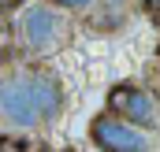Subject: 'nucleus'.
Segmentation results:
<instances>
[{
  "mask_svg": "<svg viewBox=\"0 0 160 152\" xmlns=\"http://www.w3.org/2000/svg\"><path fill=\"white\" fill-rule=\"evenodd\" d=\"M89 141L101 152H145L149 149V137L116 115H97L89 122Z\"/></svg>",
  "mask_w": 160,
  "mask_h": 152,
  "instance_id": "obj_1",
  "label": "nucleus"
},
{
  "mask_svg": "<svg viewBox=\"0 0 160 152\" xmlns=\"http://www.w3.org/2000/svg\"><path fill=\"white\" fill-rule=\"evenodd\" d=\"M108 108H112L116 119L130 122V126H153V122H157V104H153V97H149L145 89L130 85V82L112 85V93H108Z\"/></svg>",
  "mask_w": 160,
  "mask_h": 152,
  "instance_id": "obj_2",
  "label": "nucleus"
},
{
  "mask_svg": "<svg viewBox=\"0 0 160 152\" xmlns=\"http://www.w3.org/2000/svg\"><path fill=\"white\" fill-rule=\"evenodd\" d=\"M0 115H4L11 126H34L41 119L26 78H8V82H0Z\"/></svg>",
  "mask_w": 160,
  "mask_h": 152,
  "instance_id": "obj_3",
  "label": "nucleus"
},
{
  "mask_svg": "<svg viewBox=\"0 0 160 152\" xmlns=\"http://www.w3.org/2000/svg\"><path fill=\"white\" fill-rule=\"evenodd\" d=\"M22 34H26V45L34 52H52L63 37V26H60L52 7H30L22 19Z\"/></svg>",
  "mask_w": 160,
  "mask_h": 152,
  "instance_id": "obj_4",
  "label": "nucleus"
},
{
  "mask_svg": "<svg viewBox=\"0 0 160 152\" xmlns=\"http://www.w3.org/2000/svg\"><path fill=\"white\" fill-rule=\"evenodd\" d=\"M30 93H34V104H38V115L41 119H52V115H60L63 108V93H60V85H56V78L52 74H30Z\"/></svg>",
  "mask_w": 160,
  "mask_h": 152,
  "instance_id": "obj_5",
  "label": "nucleus"
},
{
  "mask_svg": "<svg viewBox=\"0 0 160 152\" xmlns=\"http://www.w3.org/2000/svg\"><path fill=\"white\" fill-rule=\"evenodd\" d=\"M0 152H30V149H26L22 137H11L8 134V137H0Z\"/></svg>",
  "mask_w": 160,
  "mask_h": 152,
  "instance_id": "obj_6",
  "label": "nucleus"
},
{
  "mask_svg": "<svg viewBox=\"0 0 160 152\" xmlns=\"http://www.w3.org/2000/svg\"><path fill=\"white\" fill-rule=\"evenodd\" d=\"M52 4H60V7H89L93 0H52Z\"/></svg>",
  "mask_w": 160,
  "mask_h": 152,
  "instance_id": "obj_7",
  "label": "nucleus"
},
{
  "mask_svg": "<svg viewBox=\"0 0 160 152\" xmlns=\"http://www.w3.org/2000/svg\"><path fill=\"white\" fill-rule=\"evenodd\" d=\"M8 52V26H0V56Z\"/></svg>",
  "mask_w": 160,
  "mask_h": 152,
  "instance_id": "obj_8",
  "label": "nucleus"
},
{
  "mask_svg": "<svg viewBox=\"0 0 160 152\" xmlns=\"http://www.w3.org/2000/svg\"><path fill=\"white\" fill-rule=\"evenodd\" d=\"M142 7H149V11H160V0H142Z\"/></svg>",
  "mask_w": 160,
  "mask_h": 152,
  "instance_id": "obj_9",
  "label": "nucleus"
},
{
  "mask_svg": "<svg viewBox=\"0 0 160 152\" xmlns=\"http://www.w3.org/2000/svg\"><path fill=\"white\" fill-rule=\"evenodd\" d=\"M4 4H8V0H0V7H4Z\"/></svg>",
  "mask_w": 160,
  "mask_h": 152,
  "instance_id": "obj_10",
  "label": "nucleus"
}]
</instances>
